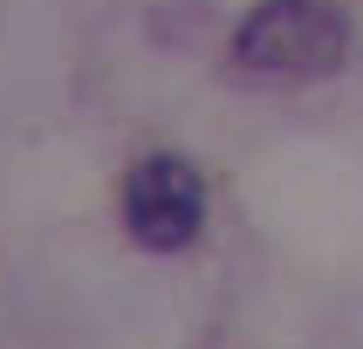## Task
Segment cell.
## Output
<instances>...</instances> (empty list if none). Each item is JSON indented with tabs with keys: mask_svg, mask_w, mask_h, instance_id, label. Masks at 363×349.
<instances>
[{
	"mask_svg": "<svg viewBox=\"0 0 363 349\" xmlns=\"http://www.w3.org/2000/svg\"><path fill=\"white\" fill-rule=\"evenodd\" d=\"M233 62L281 82H323L350 62V21L329 0H261L233 28Z\"/></svg>",
	"mask_w": 363,
	"mask_h": 349,
	"instance_id": "1",
	"label": "cell"
},
{
	"mask_svg": "<svg viewBox=\"0 0 363 349\" xmlns=\"http://www.w3.org/2000/svg\"><path fill=\"white\" fill-rule=\"evenodd\" d=\"M123 226H130V240H144L151 253L192 246L199 226H206V178L185 158H172V151L130 164V178H123Z\"/></svg>",
	"mask_w": 363,
	"mask_h": 349,
	"instance_id": "2",
	"label": "cell"
}]
</instances>
